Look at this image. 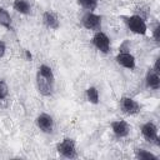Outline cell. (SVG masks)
Here are the masks:
<instances>
[{
  "label": "cell",
  "mask_w": 160,
  "mask_h": 160,
  "mask_svg": "<svg viewBox=\"0 0 160 160\" xmlns=\"http://www.w3.org/2000/svg\"><path fill=\"white\" fill-rule=\"evenodd\" d=\"M85 98L86 100L92 104V105H98L100 102V94H99V90L98 88L95 86H89L86 90H85Z\"/></svg>",
  "instance_id": "15"
},
{
  "label": "cell",
  "mask_w": 160,
  "mask_h": 160,
  "mask_svg": "<svg viewBox=\"0 0 160 160\" xmlns=\"http://www.w3.org/2000/svg\"><path fill=\"white\" fill-rule=\"evenodd\" d=\"M42 22L48 29H51V30H58L60 26V21H59L58 15L50 10H46L42 14Z\"/></svg>",
  "instance_id": "12"
},
{
  "label": "cell",
  "mask_w": 160,
  "mask_h": 160,
  "mask_svg": "<svg viewBox=\"0 0 160 160\" xmlns=\"http://www.w3.org/2000/svg\"><path fill=\"white\" fill-rule=\"evenodd\" d=\"M0 26L5 28L6 30H14V26H12V19H11V15L9 14V11L4 8H0Z\"/></svg>",
  "instance_id": "14"
},
{
  "label": "cell",
  "mask_w": 160,
  "mask_h": 160,
  "mask_svg": "<svg viewBox=\"0 0 160 160\" xmlns=\"http://www.w3.org/2000/svg\"><path fill=\"white\" fill-rule=\"evenodd\" d=\"M8 95H9V86L2 79H0V101L5 100Z\"/></svg>",
  "instance_id": "18"
},
{
  "label": "cell",
  "mask_w": 160,
  "mask_h": 160,
  "mask_svg": "<svg viewBox=\"0 0 160 160\" xmlns=\"http://www.w3.org/2000/svg\"><path fill=\"white\" fill-rule=\"evenodd\" d=\"M159 60H160V58L158 56V58L155 59V62H154V65H152V69H154L155 71H158V72L160 74V68H159Z\"/></svg>",
  "instance_id": "22"
},
{
  "label": "cell",
  "mask_w": 160,
  "mask_h": 160,
  "mask_svg": "<svg viewBox=\"0 0 160 160\" xmlns=\"http://www.w3.org/2000/svg\"><path fill=\"white\" fill-rule=\"evenodd\" d=\"M152 39L155 42L160 41V25L159 24H156V26L152 29Z\"/></svg>",
  "instance_id": "19"
},
{
  "label": "cell",
  "mask_w": 160,
  "mask_h": 160,
  "mask_svg": "<svg viewBox=\"0 0 160 160\" xmlns=\"http://www.w3.org/2000/svg\"><path fill=\"white\" fill-rule=\"evenodd\" d=\"M78 4L86 11H94L99 5V0H78Z\"/></svg>",
  "instance_id": "17"
},
{
  "label": "cell",
  "mask_w": 160,
  "mask_h": 160,
  "mask_svg": "<svg viewBox=\"0 0 160 160\" xmlns=\"http://www.w3.org/2000/svg\"><path fill=\"white\" fill-rule=\"evenodd\" d=\"M119 105H120L121 111L126 115H130V116L136 115L141 111V105L135 99H132L130 96H121Z\"/></svg>",
  "instance_id": "8"
},
{
  "label": "cell",
  "mask_w": 160,
  "mask_h": 160,
  "mask_svg": "<svg viewBox=\"0 0 160 160\" xmlns=\"http://www.w3.org/2000/svg\"><path fill=\"white\" fill-rule=\"evenodd\" d=\"M5 52H6V44L5 41L0 40V59L5 56Z\"/></svg>",
  "instance_id": "20"
},
{
  "label": "cell",
  "mask_w": 160,
  "mask_h": 160,
  "mask_svg": "<svg viewBox=\"0 0 160 160\" xmlns=\"http://www.w3.org/2000/svg\"><path fill=\"white\" fill-rule=\"evenodd\" d=\"M91 42L95 46V49H98L100 52H102V54L110 52L111 41H110V38L104 31H101V30L95 31V34H94V36L91 39Z\"/></svg>",
  "instance_id": "6"
},
{
  "label": "cell",
  "mask_w": 160,
  "mask_h": 160,
  "mask_svg": "<svg viewBox=\"0 0 160 160\" xmlns=\"http://www.w3.org/2000/svg\"><path fill=\"white\" fill-rule=\"evenodd\" d=\"M36 88L41 96L51 98L55 92V75L48 64H41L36 71Z\"/></svg>",
  "instance_id": "1"
},
{
  "label": "cell",
  "mask_w": 160,
  "mask_h": 160,
  "mask_svg": "<svg viewBox=\"0 0 160 160\" xmlns=\"http://www.w3.org/2000/svg\"><path fill=\"white\" fill-rule=\"evenodd\" d=\"M111 130L116 138L124 139L130 134V125L125 120H114L111 122Z\"/></svg>",
  "instance_id": "10"
},
{
  "label": "cell",
  "mask_w": 160,
  "mask_h": 160,
  "mask_svg": "<svg viewBox=\"0 0 160 160\" xmlns=\"http://www.w3.org/2000/svg\"><path fill=\"white\" fill-rule=\"evenodd\" d=\"M126 25H128V29L136 35H146V32H148V25H146L145 19L138 14L128 16Z\"/></svg>",
  "instance_id": "5"
},
{
  "label": "cell",
  "mask_w": 160,
  "mask_h": 160,
  "mask_svg": "<svg viewBox=\"0 0 160 160\" xmlns=\"http://www.w3.org/2000/svg\"><path fill=\"white\" fill-rule=\"evenodd\" d=\"M142 138L149 142L155 146L160 145V138H159V128L154 121H146L141 125L140 128Z\"/></svg>",
  "instance_id": "2"
},
{
  "label": "cell",
  "mask_w": 160,
  "mask_h": 160,
  "mask_svg": "<svg viewBox=\"0 0 160 160\" xmlns=\"http://www.w3.org/2000/svg\"><path fill=\"white\" fill-rule=\"evenodd\" d=\"M81 25L86 30L91 31H99L102 26V16L94 12V11H86L81 18Z\"/></svg>",
  "instance_id": "4"
},
{
  "label": "cell",
  "mask_w": 160,
  "mask_h": 160,
  "mask_svg": "<svg viewBox=\"0 0 160 160\" xmlns=\"http://www.w3.org/2000/svg\"><path fill=\"white\" fill-rule=\"evenodd\" d=\"M12 9L21 15H30L31 14V5L28 0H14Z\"/></svg>",
  "instance_id": "13"
},
{
  "label": "cell",
  "mask_w": 160,
  "mask_h": 160,
  "mask_svg": "<svg viewBox=\"0 0 160 160\" xmlns=\"http://www.w3.org/2000/svg\"><path fill=\"white\" fill-rule=\"evenodd\" d=\"M145 86L150 90H159L160 88V74L152 68H149L145 74Z\"/></svg>",
  "instance_id": "11"
},
{
  "label": "cell",
  "mask_w": 160,
  "mask_h": 160,
  "mask_svg": "<svg viewBox=\"0 0 160 160\" xmlns=\"http://www.w3.org/2000/svg\"><path fill=\"white\" fill-rule=\"evenodd\" d=\"M35 124H36L38 129L44 134H52L54 128H55L54 118L48 112L39 114L35 119Z\"/></svg>",
  "instance_id": "7"
},
{
  "label": "cell",
  "mask_w": 160,
  "mask_h": 160,
  "mask_svg": "<svg viewBox=\"0 0 160 160\" xmlns=\"http://www.w3.org/2000/svg\"><path fill=\"white\" fill-rule=\"evenodd\" d=\"M24 55H25V60L32 61V54L30 52V50H24Z\"/></svg>",
  "instance_id": "21"
},
{
  "label": "cell",
  "mask_w": 160,
  "mask_h": 160,
  "mask_svg": "<svg viewBox=\"0 0 160 160\" xmlns=\"http://www.w3.org/2000/svg\"><path fill=\"white\" fill-rule=\"evenodd\" d=\"M134 155L139 160H159L158 155H155L154 152H151L149 150H145V149H139V148L135 149Z\"/></svg>",
  "instance_id": "16"
},
{
  "label": "cell",
  "mask_w": 160,
  "mask_h": 160,
  "mask_svg": "<svg viewBox=\"0 0 160 160\" xmlns=\"http://www.w3.org/2000/svg\"><path fill=\"white\" fill-rule=\"evenodd\" d=\"M56 151L60 156L65 159H75L78 158V150H76V144L75 140L71 138H64L58 145H56Z\"/></svg>",
  "instance_id": "3"
},
{
  "label": "cell",
  "mask_w": 160,
  "mask_h": 160,
  "mask_svg": "<svg viewBox=\"0 0 160 160\" xmlns=\"http://www.w3.org/2000/svg\"><path fill=\"white\" fill-rule=\"evenodd\" d=\"M115 61L121 68H125L128 70H134L136 68V60L135 56L130 51H119V54L115 56Z\"/></svg>",
  "instance_id": "9"
}]
</instances>
